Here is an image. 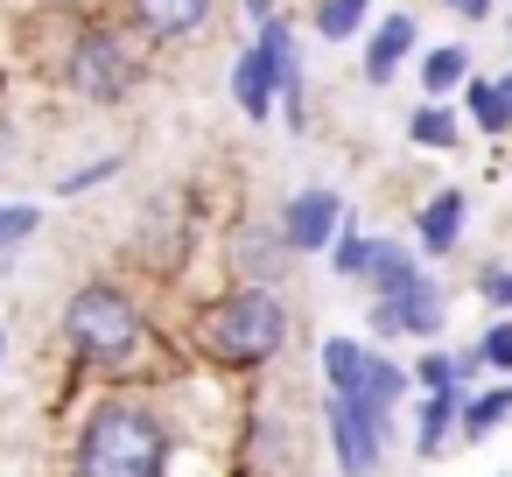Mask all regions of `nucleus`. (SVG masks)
<instances>
[{
    "instance_id": "1",
    "label": "nucleus",
    "mask_w": 512,
    "mask_h": 477,
    "mask_svg": "<svg viewBox=\"0 0 512 477\" xmlns=\"http://www.w3.org/2000/svg\"><path fill=\"white\" fill-rule=\"evenodd\" d=\"M64 337H71V351H78L92 372H106V379H148V372L162 365L155 323H148L141 302H134L127 288H113V281H85V288L64 302Z\"/></svg>"
},
{
    "instance_id": "2",
    "label": "nucleus",
    "mask_w": 512,
    "mask_h": 477,
    "mask_svg": "<svg viewBox=\"0 0 512 477\" xmlns=\"http://www.w3.org/2000/svg\"><path fill=\"white\" fill-rule=\"evenodd\" d=\"M288 344V302L274 295V288H232V295H218L204 316H197V351L211 358V365H225V372H253V365H267L274 351Z\"/></svg>"
},
{
    "instance_id": "3",
    "label": "nucleus",
    "mask_w": 512,
    "mask_h": 477,
    "mask_svg": "<svg viewBox=\"0 0 512 477\" xmlns=\"http://www.w3.org/2000/svg\"><path fill=\"white\" fill-rule=\"evenodd\" d=\"M78 477H169V421L141 400H106L85 421Z\"/></svg>"
},
{
    "instance_id": "4",
    "label": "nucleus",
    "mask_w": 512,
    "mask_h": 477,
    "mask_svg": "<svg viewBox=\"0 0 512 477\" xmlns=\"http://www.w3.org/2000/svg\"><path fill=\"white\" fill-rule=\"evenodd\" d=\"M64 85H71L78 99H92V106L134 99V92H141V50H134V36L113 29V22L78 29L71 50H64Z\"/></svg>"
},
{
    "instance_id": "5",
    "label": "nucleus",
    "mask_w": 512,
    "mask_h": 477,
    "mask_svg": "<svg viewBox=\"0 0 512 477\" xmlns=\"http://www.w3.org/2000/svg\"><path fill=\"white\" fill-rule=\"evenodd\" d=\"M386 414L393 407H372L358 393H330V449H337L344 477H372L379 470V456H386Z\"/></svg>"
},
{
    "instance_id": "6",
    "label": "nucleus",
    "mask_w": 512,
    "mask_h": 477,
    "mask_svg": "<svg viewBox=\"0 0 512 477\" xmlns=\"http://www.w3.org/2000/svg\"><path fill=\"white\" fill-rule=\"evenodd\" d=\"M442 309H449V295H442V281L435 274H414L407 288H393V295H372V337H400V330H414V337H435L442 330Z\"/></svg>"
},
{
    "instance_id": "7",
    "label": "nucleus",
    "mask_w": 512,
    "mask_h": 477,
    "mask_svg": "<svg viewBox=\"0 0 512 477\" xmlns=\"http://www.w3.org/2000/svg\"><path fill=\"white\" fill-rule=\"evenodd\" d=\"M225 253H232V281H246V288H274V281L295 267V246H288L281 225H267V218H239L232 239H225Z\"/></svg>"
},
{
    "instance_id": "8",
    "label": "nucleus",
    "mask_w": 512,
    "mask_h": 477,
    "mask_svg": "<svg viewBox=\"0 0 512 477\" xmlns=\"http://www.w3.org/2000/svg\"><path fill=\"white\" fill-rule=\"evenodd\" d=\"M274 225H281V239H288L295 253H330V239H337V225H344V197H337L330 183H309V190L288 197V211H281Z\"/></svg>"
},
{
    "instance_id": "9",
    "label": "nucleus",
    "mask_w": 512,
    "mask_h": 477,
    "mask_svg": "<svg viewBox=\"0 0 512 477\" xmlns=\"http://www.w3.org/2000/svg\"><path fill=\"white\" fill-rule=\"evenodd\" d=\"M211 8L218 0H127V22L148 43H190V36H204Z\"/></svg>"
},
{
    "instance_id": "10",
    "label": "nucleus",
    "mask_w": 512,
    "mask_h": 477,
    "mask_svg": "<svg viewBox=\"0 0 512 477\" xmlns=\"http://www.w3.org/2000/svg\"><path fill=\"white\" fill-rule=\"evenodd\" d=\"M414 36H421V22L400 8V15H386L379 29H365V85H393L400 78V64L414 57Z\"/></svg>"
},
{
    "instance_id": "11",
    "label": "nucleus",
    "mask_w": 512,
    "mask_h": 477,
    "mask_svg": "<svg viewBox=\"0 0 512 477\" xmlns=\"http://www.w3.org/2000/svg\"><path fill=\"white\" fill-rule=\"evenodd\" d=\"M463 225H470V197H463V190H435V197L414 211V246H421L428 260H442V253H456Z\"/></svg>"
},
{
    "instance_id": "12",
    "label": "nucleus",
    "mask_w": 512,
    "mask_h": 477,
    "mask_svg": "<svg viewBox=\"0 0 512 477\" xmlns=\"http://www.w3.org/2000/svg\"><path fill=\"white\" fill-rule=\"evenodd\" d=\"M274 92H281V64H274L260 43H246L239 64H232V99H239V113H246V120H274Z\"/></svg>"
},
{
    "instance_id": "13",
    "label": "nucleus",
    "mask_w": 512,
    "mask_h": 477,
    "mask_svg": "<svg viewBox=\"0 0 512 477\" xmlns=\"http://www.w3.org/2000/svg\"><path fill=\"white\" fill-rule=\"evenodd\" d=\"M463 113H470V127H477V134H491V141H498V134H512V106H505L498 78H477V71H470V78H463Z\"/></svg>"
},
{
    "instance_id": "14",
    "label": "nucleus",
    "mask_w": 512,
    "mask_h": 477,
    "mask_svg": "<svg viewBox=\"0 0 512 477\" xmlns=\"http://www.w3.org/2000/svg\"><path fill=\"white\" fill-rule=\"evenodd\" d=\"M421 274V260L400 246V239H372V260H365V288L372 295H393V288H407Z\"/></svg>"
},
{
    "instance_id": "15",
    "label": "nucleus",
    "mask_w": 512,
    "mask_h": 477,
    "mask_svg": "<svg viewBox=\"0 0 512 477\" xmlns=\"http://www.w3.org/2000/svg\"><path fill=\"white\" fill-rule=\"evenodd\" d=\"M365 365H372V351L358 337H323V379H330V393H358Z\"/></svg>"
},
{
    "instance_id": "16",
    "label": "nucleus",
    "mask_w": 512,
    "mask_h": 477,
    "mask_svg": "<svg viewBox=\"0 0 512 477\" xmlns=\"http://www.w3.org/2000/svg\"><path fill=\"white\" fill-rule=\"evenodd\" d=\"M463 78H470V50H463V43H442V50L421 57V92H428V99L463 92Z\"/></svg>"
},
{
    "instance_id": "17",
    "label": "nucleus",
    "mask_w": 512,
    "mask_h": 477,
    "mask_svg": "<svg viewBox=\"0 0 512 477\" xmlns=\"http://www.w3.org/2000/svg\"><path fill=\"white\" fill-rule=\"evenodd\" d=\"M407 141L442 155V148H456V141H463V127H456V113H449L442 99H428V106H414V113H407Z\"/></svg>"
},
{
    "instance_id": "18",
    "label": "nucleus",
    "mask_w": 512,
    "mask_h": 477,
    "mask_svg": "<svg viewBox=\"0 0 512 477\" xmlns=\"http://www.w3.org/2000/svg\"><path fill=\"white\" fill-rule=\"evenodd\" d=\"M365 15H372V0H316V36L351 43V36H365Z\"/></svg>"
},
{
    "instance_id": "19",
    "label": "nucleus",
    "mask_w": 512,
    "mask_h": 477,
    "mask_svg": "<svg viewBox=\"0 0 512 477\" xmlns=\"http://www.w3.org/2000/svg\"><path fill=\"white\" fill-rule=\"evenodd\" d=\"M456 414H463V386H442V393H428V407H421V449H428V456L442 449V435L456 428Z\"/></svg>"
},
{
    "instance_id": "20",
    "label": "nucleus",
    "mask_w": 512,
    "mask_h": 477,
    "mask_svg": "<svg viewBox=\"0 0 512 477\" xmlns=\"http://www.w3.org/2000/svg\"><path fill=\"white\" fill-rule=\"evenodd\" d=\"M505 414H512V386H491V393L463 400V414H456V421H463V435L477 442V435H491V428H498Z\"/></svg>"
},
{
    "instance_id": "21",
    "label": "nucleus",
    "mask_w": 512,
    "mask_h": 477,
    "mask_svg": "<svg viewBox=\"0 0 512 477\" xmlns=\"http://www.w3.org/2000/svg\"><path fill=\"white\" fill-rule=\"evenodd\" d=\"M43 232V204H0V260Z\"/></svg>"
},
{
    "instance_id": "22",
    "label": "nucleus",
    "mask_w": 512,
    "mask_h": 477,
    "mask_svg": "<svg viewBox=\"0 0 512 477\" xmlns=\"http://www.w3.org/2000/svg\"><path fill=\"white\" fill-rule=\"evenodd\" d=\"M365 260H372V239H365L358 225H337V239H330V267H337L344 281H365Z\"/></svg>"
},
{
    "instance_id": "23",
    "label": "nucleus",
    "mask_w": 512,
    "mask_h": 477,
    "mask_svg": "<svg viewBox=\"0 0 512 477\" xmlns=\"http://www.w3.org/2000/svg\"><path fill=\"white\" fill-rule=\"evenodd\" d=\"M400 393H407V372H400L393 358H379V351H372V365H365V386H358V400H372V407H393Z\"/></svg>"
},
{
    "instance_id": "24",
    "label": "nucleus",
    "mask_w": 512,
    "mask_h": 477,
    "mask_svg": "<svg viewBox=\"0 0 512 477\" xmlns=\"http://www.w3.org/2000/svg\"><path fill=\"white\" fill-rule=\"evenodd\" d=\"M113 176H120V155H99V162L71 169V176L57 183V197H85V190H99V183H113Z\"/></svg>"
},
{
    "instance_id": "25",
    "label": "nucleus",
    "mask_w": 512,
    "mask_h": 477,
    "mask_svg": "<svg viewBox=\"0 0 512 477\" xmlns=\"http://www.w3.org/2000/svg\"><path fill=\"white\" fill-rule=\"evenodd\" d=\"M407 379H414V386H428V393H442V386H463V379H456V358H449V351H421Z\"/></svg>"
},
{
    "instance_id": "26",
    "label": "nucleus",
    "mask_w": 512,
    "mask_h": 477,
    "mask_svg": "<svg viewBox=\"0 0 512 477\" xmlns=\"http://www.w3.org/2000/svg\"><path fill=\"white\" fill-rule=\"evenodd\" d=\"M477 295H484V309L512 316V267H477Z\"/></svg>"
},
{
    "instance_id": "27",
    "label": "nucleus",
    "mask_w": 512,
    "mask_h": 477,
    "mask_svg": "<svg viewBox=\"0 0 512 477\" xmlns=\"http://www.w3.org/2000/svg\"><path fill=\"white\" fill-rule=\"evenodd\" d=\"M477 351H484V365H498V372H512V316H498L484 337H477Z\"/></svg>"
},
{
    "instance_id": "28",
    "label": "nucleus",
    "mask_w": 512,
    "mask_h": 477,
    "mask_svg": "<svg viewBox=\"0 0 512 477\" xmlns=\"http://www.w3.org/2000/svg\"><path fill=\"white\" fill-rule=\"evenodd\" d=\"M442 8H449V15H463V22H484L498 0H442Z\"/></svg>"
},
{
    "instance_id": "29",
    "label": "nucleus",
    "mask_w": 512,
    "mask_h": 477,
    "mask_svg": "<svg viewBox=\"0 0 512 477\" xmlns=\"http://www.w3.org/2000/svg\"><path fill=\"white\" fill-rule=\"evenodd\" d=\"M470 372H484V351H477V344L456 351V379H470Z\"/></svg>"
},
{
    "instance_id": "30",
    "label": "nucleus",
    "mask_w": 512,
    "mask_h": 477,
    "mask_svg": "<svg viewBox=\"0 0 512 477\" xmlns=\"http://www.w3.org/2000/svg\"><path fill=\"white\" fill-rule=\"evenodd\" d=\"M246 15H253V22H267V15H281V8H274V0H246Z\"/></svg>"
},
{
    "instance_id": "31",
    "label": "nucleus",
    "mask_w": 512,
    "mask_h": 477,
    "mask_svg": "<svg viewBox=\"0 0 512 477\" xmlns=\"http://www.w3.org/2000/svg\"><path fill=\"white\" fill-rule=\"evenodd\" d=\"M498 92H505V106H512V71H505V78H498Z\"/></svg>"
},
{
    "instance_id": "32",
    "label": "nucleus",
    "mask_w": 512,
    "mask_h": 477,
    "mask_svg": "<svg viewBox=\"0 0 512 477\" xmlns=\"http://www.w3.org/2000/svg\"><path fill=\"white\" fill-rule=\"evenodd\" d=\"M0 358H8V330H0Z\"/></svg>"
},
{
    "instance_id": "33",
    "label": "nucleus",
    "mask_w": 512,
    "mask_h": 477,
    "mask_svg": "<svg viewBox=\"0 0 512 477\" xmlns=\"http://www.w3.org/2000/svg\"><path fill=\"white\" fill-rule=\"evenodd\" d=\"M505 29H512V15H505Z\"/></svg>"
}]
</instances>
